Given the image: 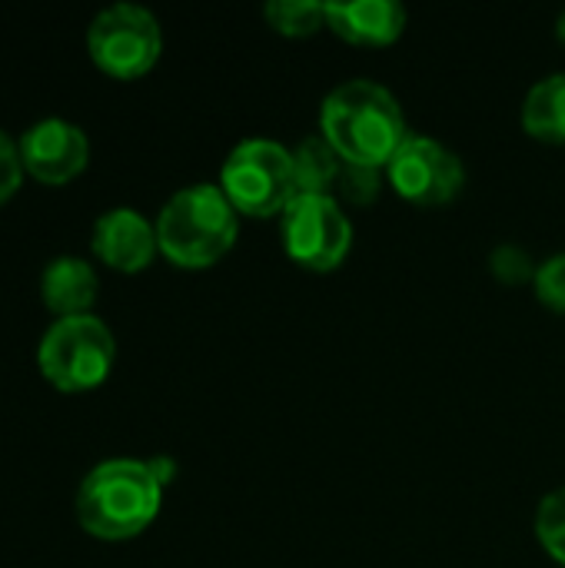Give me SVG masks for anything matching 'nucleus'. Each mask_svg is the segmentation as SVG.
I'll list each match as a JSON object with an SVG mask.
<instances>
[{
  "label": "nucleus",
  "mask_w": 565,
  "mask_h": 568,
  "mask_svg": "<svg viewBox=\"0 0 565 568\" xmlns=\"http://www.w3.org/2000/svg\"><path fill=\"white\" fill-rule=\"evenodd\" d=\"M293 170H296V190L300 193L333 196V190L340 183V173H343V160H340V153L330 146V140L323 133H313V136L296 143Z\"/></svg>",
  "instance_id": "4468645a"
},
{
  "label": "nucleus",
  "mask_w": 565,
  "mask_h": 568,
  "mask_svg": "<svg viewBox=\"0 0 565 568\" xmlns=\"http://www.w3.org/2000/svg\"><path fill=\"white\" fill-rule=\"evenodd\" d=\"M536 300L549 306L553 313H565V253L549 256L536 270Z\"/></svg>",
  "instance_id": "6ab92c4d"
},
{
  "label": "nucleus",
  "mask_w": 565,
  "mask_h": 568,
  "mask_svg": "<svg viewBox=\"0 0 565 568\" xmlns=\"http://www.w3.org/2000/svg\"><path fill=\"white\" fill-rule=\"evenodd\" d=\"M23 180V156H20V143L0 130V206L20 190Z\"/></svg>",
  "instance_id": "aec40b11"
},
{
  "label": "nucleus",
  "mask_w": 565,
  "mask_h": 568,
  "mask_svg": "<svg viewBox=\"0 0 565 568\" xmlns=\"http://www.w3.org/2000/svg\"><path fill=\"white\" fill-rule=\"evenodd\" d=\"M280 236L286 256L313 273L336 270L353 246V223L336 196L296 193L280 213Z\"/></svg>",
  "instance_id": "0eeeda50"
},
{
  "label": "nucleus",
  "mask_w": 565,
  "mask_h": 568,
  "mask_svg": "<svg viewBox=\"0 0 565 568\" xmlns=\"http://www.w3.org/2000/svg\"><path fill=\"white\" fill-rule=\"evenodd\" d=\"M157 223L130 206H113L93 223V253L120 273H140L157 256Z\"/></svg>",
  "instance_id": "9d476101"
},
{
  "label": "nucleus",
  "mask_w": 565,
  "mask_h": 568,
  "mask_svg": "<svg viewBox=\"0 0 565 568\" xmlns=\"http://www.w3.org/2000/svg\"><path fill=\"white\" fill-rule=\"evenodd\" d=\"M263 20L283 37H313L326 27V3L320 0H270Z\"/></svg>",
  "instance_id": "2eb2a0df"
},
{
  "label": "nucleus",
  "mask_w": 565,
  "mask_h": 568,
  "mask_svg": "<svg viewBox=\"0 0 565 568\" xmlns=\"http://www.w3.org/2000/svg\"><path fill=\"white\" fill-rule=\"evenodd\" d=\"M490 266L496 273V280L509 283V286H519L526 280H536V263L529 260V253L516 243H503L493 256H490Z\"/></svg>",
  "instance_id": "a211bd4d"
},
{
  "label": "nucleus",
  "mask_w": 565,
  "mask_h": 568,
  "mask_svg": "<svg viewBox=\"0 0 565 568\" xmlns=\"http://www.w3.org/2000/svg\"><path fill=\"white\" fill-rule=\"evenodd\" d=\"M320 133L343 163L386 170L400 146L413 136L400 100L376 80H346L333 87L320 106Z\"/></svg>",
  "instance_id": "f257e3e1"
},
{
  "label": "nucleus",
  "mask_w": 565,
  "mask_h": 568,
  "mask_svg": "<svg viewBox=\"0 0 565 568\" xmlns=\"http://www.w3.org/2000/svg\"><path fill=\"white\" fill-rule=\"evenodd\" d=\"M87 50L90 60L117 77L137 80L143 77L163 53V33L157 17L140 3H110L103 7L87 27Z\"/></svg>",
  "instance_id": "423d86ee"
},
{
  "label": "nucleus",
  "mask_w": 565,
  "mask_h": 568,
  "mask_svg": "<svg viewBox=\"0 0 565 568\" xmlns=\"http://www.w3.org/2000/svg\"><path fill=\"white\" fill-rule=\"evenodd\" d=\"M17 143H20L23 170L50 186L73 180L87 166V156H90L87 133L77 123L60 120V116L37 120L33 126L20 133Z\"/></svg>",
  "instance_id": "1a4fd4ad"
},
{
  "label": "nucleus",
  "mask_w": 565,
  "mask_h": 568,
  "mask_svg": "<svg viewBox=\"0 0 565 568\" xmlns=\"http://www.w3.org/2000/svg\"><path fill=\"white\" fill-rule=\"evenodd\" d=\"M240 233V213L216 183L176 190L157 216L160 253L183 270H206L223 260Z\"/></svg>",
  "instance_id": "7ed1b4c3"
},
{
  "label": "nucleus",
  "mask_w": 565,
  "mask_h": 568,
  "mask_svg": "<svg viewBox=\"0 0 565 568\" xmlns=\"http://www.w3.org/2000/svg\"><path fill=\"white\" fill-rule=\"evenodd\" d=\"M220 190L243 216H276L290 206L296 190L293 150L276 140L253 136L230 150L220 170Z\"/></svg>",
  "instance_id": "20e7f679"
},
{
  "label": "nucleus",
  "mask_w": 565,
  "mask_h": 568,
  "mask_svg": "<svg viewBox=\"0 0 565 568\" xmlns=\"http://www.w3.org/2000/svg\"><path fill=\"white\" fill-rule=\"evenodd\" d=\"M523 126L543 143H565V73H549L526 93Z\"/></svg>",
  "instance_id": "ddd939ff"
},
{
  "label": "nucleus",
  "mask_w": 565,
  "mask_h": 568,
  "mask_svg": "<svg viewBox=\"0 0 565 568\" xmlns=\"http://www.w3.org/2000/svg\"><path fill=\"white\" fill-rule=\"evenodd\" d=\"M336 193L343 200H350L353 206H366L380 196V170L373 166H356V163H343Z\"/></svg>",
  "instance_id": "f3484780"
},
{
  "label": "nucleus",
  "mask_w": 565,
  "mask_h": 568,
  "mask_svg": "<svg viewBox=\"0 0 565 568\" xmlns=\"http://www.w3.org/2000/svg\"><path fill=\"white\" fill-rule=\"evenodd\" d=\"M326 27L356 47H390L406 30V10L393 0L326 3Z\"/></svg>",
  "instance_id": "9b49d317"
},
{
  "label": "nucleus",
  "mask_w": 565,
  "mask_h": 568,
  "mask_svg": "<svg viewBox=\"0 0 565 568\" xmlns=\"http://www.w3.org/2000/svg\"><path fill=\"white\" fill-rule=\"evenodd\" d=\"M536 539L543 542V549L565 566V486L553 489L536 513Z\"/></svg>",
  "instance_id": "dca6fc26"
},
{
  "label": "nucleus",
  "mask_w": 565,
  "mask_h": 568,
  "mask_svg": "<svg viewBox=\"0 0 565 568\" xmlns=\"http://www.w3.org/2000/svg\"><path fill=\"white\" fill-rule=\"evenodd\" d=\"M163 483L143 459H107L77 489V523L87 536L123 542L140 536L160 513Z\"/></svg>",
  "instance_id": "f03ea898"
},
{
  "label": "nucleus",
  "mask_w": 565,
  "mask_h": 568,
  "mask_svg": "<svg viewBox=\"0 0 565 568\" xmlns=\"http://www.w3.org/2000/svg\"><path fill=\"white\" fill-rule=\"evenodd\" d=\"M97 290H100L97 270L80 256H57L47 263L40 276V300L47 303L50 313H57V320L90 313Z\"/></svg>",
  "instance_id": "f8f14e48"
},
{
  "label": "nucleus",
  "mask_w": 565,
  "mask_h": 568,
  "mask_svg": "<svg viewBox=\"0 0 565 568\" xmlns=\"http://www.w3.org/2000/svg\"><path fill=\"white\" fill-rule=\"evenodd\" d=\"M556 33H559V40H563V43H565V13H563V17H559V23H556Z\"/></svg>",
  "instance_id": "4be33fe9"
},
{
  "label": "nucleus",
  "mask_w": 565,
  "mask_h": 568,
  "mask_svg": "<svg viewBox=\"0 0 565 568\" xmlns=\"http://www.w3.org/2000/svg\"><path fill=\"white\" fill-rule=\"evenodd\" d=\"M150 463V469H153V476L167 486L173 476H176V466H173V459H167V456H157V459H147Z\"/></svg>",
  "instance_id": "412c9836"
},
{
  "label": "nucleus",
  "mask_w": 565,
  "mask_h": 568,
  "mask_svg": "<svg viewBox=\"0 0 565 568\" xmlns=\"http://www.w3.org/2000/svg\"><path fill=\"white\" fill-rule=\"evenodd\" d=\"M386 180L403 200L416 206H443L463 190L466 170L463 160L440 140L410 136L400 146V153L390 160Z\"/></svg>",
  "instance_id": "6e6552de"
},
{
  "label": "nucleus",
  "mask_w": 565,
  "mask_h": 568,
  "mask_svg": "<svg viewBox=\"0 0 565 568\" xmlns=\"http://www.w3.org/2000/svg\"><path fill=\"white\" fill-rule=\"evenodd\" d=\"M113 359V333L93 313L57 320L37 346V366L43 379L63 393H83L100 386L110 376Z\"/></svg>",
  "instance_id": "39448f33"
}]
</instances>
